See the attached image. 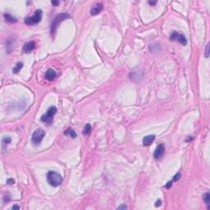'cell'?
<instances>
[{"label":"cell","mask_w":210,"mask_h":210,"mask_svg":"<svg viewBox=\"0 0 210 210\" xmlns=\"http://www.w3.org/2000/svg\"><path fill=\"white\" fill-rule=\"evenodd\" d=\"M44 77H45L46 80H48L49 81H52V80H53L57 77V73H56V72L54 71L53 69L49 68V69L47 70V72H45Z\"/></svg>","instance_id":"9c48e42d"},{"label":"cell","mask_w":210,"mask_h":210,"mask_svg":"<svg viewBox=\"0 0 210 210\" xmlns=\"http://www.w3.org/2000/svg\"><path fill=\"white\" fill-rule=\"evenodd\" d=\"M149 3L150 5H153V6H154V5H155V4L157 3V1H154V2H153V1H149Z\"/></svg>","instance_id":"484cf974"},{"label":"cell","mask_w":210,"mask_h":210,"mask_svg":"<svg viewBox=\"0 0 210 210\" xmlns=\"http://www.w3.org/2000/svg\"><path fill=\"white\" fill-rule=\"evenodd\" d=\"M64 135H70L72 138H76V131L71 129V128H68V129H67L65 131H64Z\"/></svg>","instance_id":"4fadbf2b"},{"label":"cell","mask_w":210,"mask_h":210,"mask_svg":"<svg viewBox=\"0 0 210 210\" xmlns=\"http://www.w3.org/2000/svg\"><path fill=\"white\" fill-rule=\"evenodd\" d=\"M42 15H43V11L40 9H38L34 11V16L32 17H28L25 18V23L28 26H34L36 25L38 23H40L42 19Z\"/></svg>","instance_id":"3957f363"},{"label":"cell","mask_w":210,"mask_h":210,"mask_svg":"<svg viewBox=\"0 0 210 210\" xmlns=\"http://www.w3.org/2000/svg\"><path fill=\"white\" fill-rule=\"evenodd\" d=\"M3 17H4L5 20H6L7 21H8V22H10V23H16V22L17 21V18L13 17L10 13H5V14H4V16H3Z\"/></svg>","instance_id":"7c38bea8"},{"label":"cell","mask_w":210,"mask_h":210,"mask_svg":"<svg viewBox=\"0 0 210 210\" xmlns=\"http://www.w3.org/2000/svg\"><path fill=\"white\" fill-rule=\"evenodd\" d=\"M21 207L19 205H13V207H11V209H20Z\"/></svg>","instance_id":"603a6c76"},{"label":"cell","mask_w":210,"mask_h":210,"mask_svg":"<svg viewBox=\"0 0 210 210\" xmlns=\"http://www.w3.org/2000/svg\"><path fill=\"white\" fill-rule=\"evenodd\" d=\"M165 153V146L163 144H159L157 146L156 149H155L154 153V157L156 159H159L162 157V155Z\"/></svg>","instance_id":"52a82bcc"},{"label":"cell","mask_w":210,"mask_h":210,"mask_svg":"<svg viewBox=\"0 0 210 210\" xmlns=\"http://www.w3.org/2000/svg\"><path fill=\"white\" fill-rule=\"evenodd\" d=\"M90 132H91V126H90V124L87 123L86 125L85 126L84 129H83V135H89V134H90Z\"/></svg>","instance_id":"5bb4252c"},{"label":"cell","mask_w":210,"mask_h":210,"mask_svg":"<svg viewBox=\"0 0 210 210\" xmlns=\"http://www.w3.org/2000/svg\"><path fill=\"white\" fill-rule=\"evenodd\" d=\"M208 49H209V44H208L207 46H206V50H205V57H208V56H209V50H208Z\"/></svg>","instance_id":"ac0fdd59"},{"label":"cell","mask_w":210,"mask_h":210,"mask_svg":"<svg viewBox=\"0 0 210 210\" xmlns=\"http://www.w3.org/2000/svg\"><path fill=\"white\" fill-rule=\"evenodd\" d=\"M203 200L205 202L206 204H208V205L210 204V194L208 192L205 193L204 194V195H203Z\"/></svg>","instance_id":"e0dca14e"},{"label":"cell","mask_w":210,"mask_h":210,"mask_svg":"<svg viewBox=\"0 0 210 210\" xmlns=\"http://www.w3.org/2000/svg\"><path fill=\"white\" fill-rule=\"evenodd\" d=\"M69 17H70V16H69L67 13H61L59 15H57V16L53 19V21L52 24H51V27H50V30H51L52 36L55 34L57 26H59L63 21H65L66 19H67Z\"/></svg>","instance_id":"7a4b0ae2"},{"label":"cell","mask_w":210,"mask_h":210,"mask_svg":"<svg viewBox=\"0 0 210 210\" xmlns=\"http://www.w3.org/2000/svg\"><path fill=\"white\" fill-rule=\"evenodd\" d=\"M45 135V131L43 129H37L34 131V133L32 135V138H31V141L32 143H34V145H39L44 139Z\"/></svg>","instance_id":"5b68a950"},{"label":"cell","mask_w":210,"mask_h":210,"mask_svg":"<svg viewBox=\"0 0 210 210\" xmlns=\"http://www.w3.org/2000/svg\"><path fill=\"white\" fill-rule=\"evenodd\" d=\"M51 3L53 5H57V4H59V2L58 1H52Z\"/></svg>","instance_id":"d4e9b609"},{"label":"cell","mask_w":210,"mask_h":210,"mask_svg":"<svg viewBox=\"0 0 210 210\" xmlns=\"http://www.w3.org/2000/svg\"><path fill=\"white\" fill-rule=\"evenodd\" d=\"M161 204H162L161 200H158L156 202V204H155V206H156V207H159V206L161 205Z\"/></svg>","instance_id":"7402d4cb"},{"label":"cell","mask_w":210,"mask_h":210,"mask_svg":"<svg viewBox=\"0 0 210 210\" xmlns=\"http://www.w3.org/2000/svg\"><path fill=\"white\" fill-rule=\"evenodd\" d=\"M11 137H3L2 139V147L3 149H4V147L11 142Z\"/></svg>","instance_id":"2e32d148"},{"label":"cell","mask_w":210,"mask_h":210,"mask_svg":"<svg viewBox=\"0 0 210 210\" xmlns=\"http://www.w3.org/2000/svg\"><path fill=\"white\" fill-rule=\"evenodd\" d=\"M34 49H36V43H34V41H29V42L26 43V44H24V46H23V49H22V51H23V53H29L31 51H33Z\"/></svg>","instance_id":"ba28073f"},{"label":"cell","mask_w":210,"mask_h":210,"mask_svg":"<svg viewBox=\"0 0 210 210\" xmlns=\"http://www.w3.org/2000/svg\"><path fill=\"white\" fill-rule=\"evenodd\" d=\"M125 208H127V207L126 205H121L118 208V209H125Z\"/></svg>","instance_id":"cb8c5ba5"},{"label":"cell","mask_w":210,"mask_h":210,"mask_svg":"<svg viewBox=\"0 0 210 210\" xmlns=\"http://www.w3.org/2000/svg\"><path fill=\"white\" fill-rule=\"evenodd\" d=\"M57 108L52 106L50 107L49 109L47 110V112H45L44 114H43L41 116V121L44 123H47L49 125L52 124L53 121V116L57 113Z\"/></svg>","instance_id":"277c9868"},{"label":"cell","mask_w":210,"mask_h":210,"mask_svg":"<svg viewBox=\"0 0 210 210\" xmlns=\"http://www.w3.org/2000/svg\"><path fill=\"white\" fill-rule=\"evenodd\" d=\"M22 67H23V63H17L16 64V66L14 67V68L13 69V73H16V74L18 73L21 70Z\"/></svg>","instance_id":"9a60e30c"},{"label":"cell","mask_w":210,"mask_h":210,"mask_svg":"<svg viewBox=\"0 0 210 210\" xmlns=\"http://www.w3.org/2000/svg\"><path fill=\"white\" fill-rule=\"evenodd\" d=\"M172 181H168V183H167V185H166V188L167 189H170L171 187H172Z\"/></svg>","instance_id":"44dd1931"},{"label":"cell","mask_w":210,"mask_h":210,"mask_svg":"<svg viewBox=\"0 0 210 210\" xmlns=\"http://www.w3.org/2000/svg\"><path fill=\"white\" fill-rule=\"evenodd\" d=\"M47 181L53 187H57L63 183V178L59 173L54 171H50L47 173Z\"/></svg>","instance_id":"6da1fadb"},{"label":"cell","mask_w":210,"mask_h":210,"mask_svg":"<svg viewBox=\"0 0 210 210\" xmlns=\"http://www.w3.org/2000/svg\"><path fill=\"white\" fill-rule=\"evenodd\" d=\"M180 177H181V174L180 173L176 174V175H175V177H173V181H177L179 179H180Z\"/></svg>","instance_id":"d6986e66"},{"label":"cell","mask_w":210,"mask_h":210,"mask_svg":"<svg viewBox=\"0 0 210 210\" xmlns=\"http://www.w3.org/2000/svg\"><path fill=\"white\" fill-rule=\"evenodd\" d=\"M103 8V5L102 3H96L94 6L92 7V8L90 9V14L93 16H95V15L99 14L101 13V11Z\"/></svg>","instance_id":"30bf717a"},{"label":"cell","mask_w":210,"mask_h":210,"mask_svg":"<svg viewBox=\"0 0 210 210\" xmlns=\"http://www.w3.org/2000/svg\"><path fill=\"white\" fill-rule=\"evenodd\" d=\"M154 139H155V135H146V136H145L143 138L142 143L145 146H149L154 142Z\"/></svg>","instance_id":"8fae6325"},{"label":"cell","mask_w":210,"mask_h":210,"mask_svg":"<svg viewBox=\"0 0 210 210\" xmlns=\"http://www.w3.org/2000/svg\"><path fill=\"white\" fill-rule=\"evenodd\" d=\"M170 40L178 41L182 45L187 44V40H186V38L185 37L184 34H182L179 32H177V31H173L172 33V34H171V36H170Z\"/></svg>","instance_id":"8992f818"},{"label":"cell","mask_w":210,"mask_h":210,"mask_svg":"<svg viewBox=\"0 0 210 210\" xmlns=\"http://www.w3.org/2000/svg\"><path fill=\"white\" fill-rule=\"evenodd\" d=\"M7 183L8 184V185H13L15 183V180H14V179H13V178H10V179H8V180L7 181Z\"/></svg>","instance_id":"ffe728a7"}]
</instances>
